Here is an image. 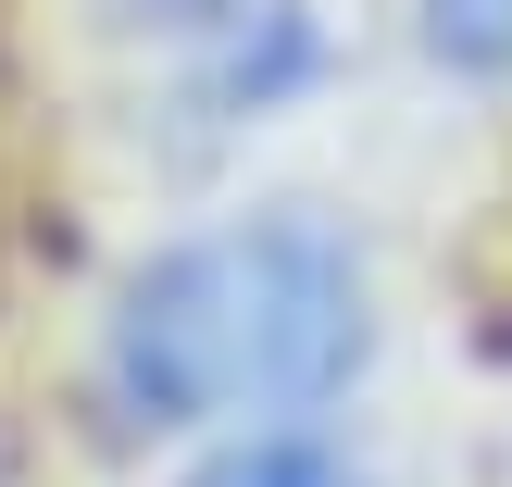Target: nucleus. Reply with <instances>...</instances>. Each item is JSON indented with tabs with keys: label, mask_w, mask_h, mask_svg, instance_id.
Wrapping results in <instances>:
<instances>
[{
	"label": "nucleus",
	"mask_w": 512,
	"mask_h": 487,
	"mask_svg": "<svg viewBox=\"0 0 512 487\" xmlns=\"http://www.w3.org/2000/svg\"><path fill=\"white\" fill-rule=\"evenodd\" d=\"M188 487H338V463H325L313 438H238V450H213Z\"/></svg>",
	"instance_id": "7ed1b4c3"
},
{
	"label": "nucleus",
	"mask_w": 512,
	"mask_h": 487,
	"mask_svg": "<svg viewBox=\"0 0 512 487\" xmlns=\"http://www.w3.org/2000/svg\"><path fill=\"white\" fill-rule=\"evenodd\" d=\"M425 50L450 75H512V0H425Z\"/></svg>",
	"instance_id": "f03ea898"
},
{
	"label": "nucleus",
	"mask_w": 512,
	"mask_h": 487,
	"mask_svg": "<svg viewBox=\"0 0 512 487\" xmlns=\"http://www.w3.org/2000/svg\"><path fill=\"white\" fill-rule=\"evenodd\" d=\"M163 13H225V0H163Z\"/></svg>",
	"instance_id": "20e7f679"
},
{
	"label": "nucleus",
	"mask_w": 512,
	"mask_h": 487,
	"mask_svg": "<svg viewBox=\"0 0 512 487\" xmlns=\"http://www.w3.org/2000/svg\"><path fill=\"white\" fill-rule=\"evenodd\" d=\"M363 363V263L313 213H250L175 238L125 275L100 388L125 425H213V413H313Z\"/></svg>",
	"instance_id": "f257e3e1"
}]
</instances>
